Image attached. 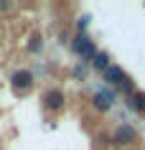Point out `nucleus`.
Instances as JSON below:
<instances>
[{
	"label": "nucleus",
	"mask_w": 145,
	"mask_h": 150,
	"mask_svg": "<svg viewBox=\"0 0 145 150\" xmlns=\"http://www.w3.org/2000/svg\"><path fill=\"white\" fill-rule=\"evenodd\" d=\"M74 51L81 56V61H89V59H94L97 56V48H94V41L89 38V36H76V41H74Z\"/></svg>",
	"instance_id": "1"
},
{
	"label": "nucleus",
	"mask_w": 145,
	"mask_h": 150,
	"mask_svg": "<svg viewBox=\"0 0 145 150\" xmlns=\"http://www.w3.org/2000/svg\"><path fill=\"white\" fill-rule=\"evenodd\" d=\"M64 102H66V97H64L61 89H48L46 94H43V107H46L48 112H59L64 107Z\"/></svg>",
	"instance_id": "2"
},
{
	"label": "nucleus",
	"mask_w": 145,
	"mask_h": 150,
	"mask_svg": "<svg viewBox=\"0 0 145 150\" xmlns=\"http://www.w3.org/2000/svg\"><path fill=\"white\" fill-rule=\"evenodd\" d=\"M105 81H110V84H115V87L130 89V81H127V76H125V71H122L120 66H112V64H110V69L105 71Z\"/></svg>",
	"instance_id": "3"
},
{
	"label": "nucleus",
	"mask_w": 145,
	"mask_h": 150,
	"mask_svg": "<svg viewBox=\"0 0 145 150\" xmlns=\"http://www.w3.org/2000/svg\"><path fill=\"white\" fill-rule=\"evenodd\" d=\"M135 140H137V132L132 130V125L122 122V125L117 127V132H115V142H117V145H132Z\"/></svg>",
	"instance_id": "4"
},
{
	"label": "nucleus",
	"mask_w": 145,
	"mask_h": 150,
	"mask_svg": "<svg viewBox=\"0 0 145 150\" xmlns=\"http://www.w3.org/2000/svg\"><path fill=\"white\" fill-rule=\"evenodd\" d=\"M13 89H18V92H25V89H31L33 87V74L28 69H21V71H16L13 74Z\"/></svg>",
	"instance_id": "5"
},
{
	"label": "nucleus",
	"mask_w": 145,
	"mask_h": 150,
	"mask_svg": "<svg viewBox=\"0 0 145 150\" xmlns=\"http://www.w3.org/2000/svg\"><path fill=\"white\" fill-rule=\"evenodd\" d=\"M92 102H94V107H97V110L107 112L110 107H112V94H110V92H97Z\"/></svg>",
	"instance_id": "6"
},
{
	"label": "nucleus",
	"mask_w": 145,
	"mask_h": 150,
	"mask_svg": "<svg viewBox=\"0 0 145 150\" xmlns=\"http://www.w3.org/2000/svg\"><path fill=\"white\" fill-rule=\"evenodd\" d=\"M94 69H99V71H107V69H110V56H107L105 51H97V56H94Z\"/></svg>",
	"instance_id": "7"
},
{
	"label": "nucleus",
	"mask_w": 145,
	"mask_h": 150,
	"mask_svg": "<svg viewBox=\"0 0 145 150\" xmlns=\"http://www.w3.org/2000/svg\"><path fill=\"white\" fill-rule=\"evenodd\" d=\"M130 102H132V107H135L137 112H145V94L143 92H132V94H130Z\"/></svg>",
	"instance_id": "8"
},
{
	"label": "nucleus",
	"mask_w": 145,
	"mask_h": 150,
	"mask_svg": "<svg viewBox=\"0 0 145 150\" xmlns=\"http://www.w3.org/2000/svg\"><path fill=\"white\" fill-rule=\"evenodd\" d=\"M87 23H89V18H81L79 23H76V28H79V36L84 33V28H87Z\"/></svg>",
	"instance_id": "9"
}]
</instances>
